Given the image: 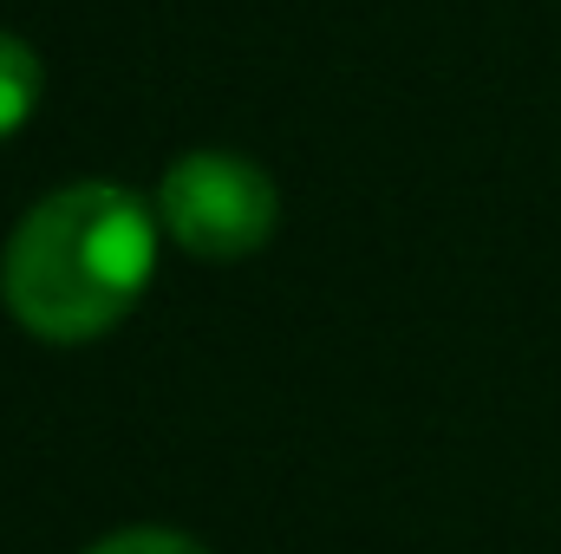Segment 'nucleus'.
Segmentation results:
<instances>
[{
	"label": "nucleus",
	"instance_id": "nucleus-1",
	"mask_svg": "<svg viewBox=\"0 0 561 554\" xmlns=\"http://www.w3.org/2000/svg\"><path fill=\"white\" fill-rule=\"evenodd\" d=\"M157 275V216L125 183L85 176L39 196L0 255L7 313L53 346L112 333Z\"/></svg>",
	"mask_w": 561,
	"mask_h": 554
},
{
	"label": "nucleus",
	"instance_id": "nucleus-2",
	"mask_svg": "<svg viewBox=\"0 0 561 554\" xmlns=\"http://www.w3.org/2000/svg\"><path fill=\"white\" fill-rule=\"evenodd\" d=\"M157 222L196 262H242L280 222L275 176L236 150H190L157 183Z\"/></svg>",
	"mask_w": 561,
	"mask_h": 554
},
{
	"label": "nucleus",
	"instance_id": "nucleus-3",
	"mask_svg": "<svg viewBox=\"0 0 561 554\" xmlns=\"http://www.w3.org/2000/svg\"><path fill=\"white\" fill-rule=\"evenodd\" d=\"M39 85H46V66H39V53H33L20 33H7V26H0V138H13V131L33 118V105H39Z\"/></svg>",
	"mask_w": 561,
	"mask_h": 554
},
{
	"label": "nucleus",
	"instance_id": "nucleus-4",
	"mask_svg": "<svg viewBox=\"0 0 561 554\" xmlns=\"http://www.w3.org/2000/svg\"><path fill=\"white\" fill-rule=\"evenodd\" d=\"M85 554H209V549L190 542V535H176V529H125V535L92 542Z\"/></svg>",
	"mask_w": 561,
	"mask_h": 554
}]
</instances>
